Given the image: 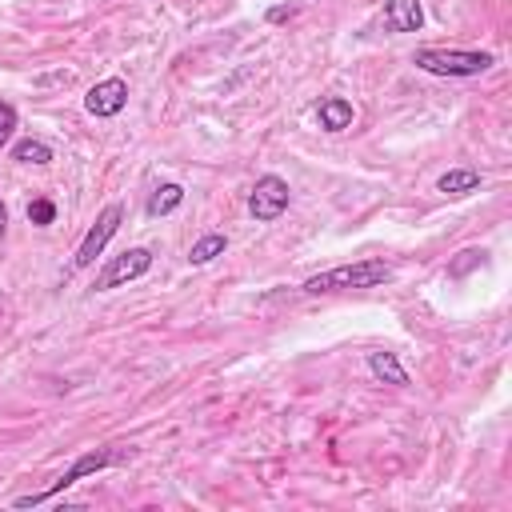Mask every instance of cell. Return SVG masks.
<instances>
[{
  "mask_svg": "<svg viewBox=\"0 0 512 512\" xmlns=\"http://www.w3.org/2000/svg\"><path fill=\"white\" fill-rule=\"evenodd\" d=\"M224 248H228V236H224V232H204V236L188 248V264H192V268L212 264L216 256H224Z\"/></svg>",
  "mask_w": 512,
  "mask_h": 512,
  "instance_id": "cell-13",
  "label": "cell"
},
{
  "mask_svg": "<svg viewBox=\"0 0 512 512\" xmlns=\"http://www.w3.org/2000/svg\"><path fill=\"white\" fill-rule=\"evenodd\" d=\"M120 220H124V208L120 204H108L100 216H96V224L84 232V240L76 244V256H72V268H92L96 264V256L108 248V240L116 236V228H120Z\"/></svg>",
  "mask_w": 512,
  "mask_h": 512,
  "instance_id": "cell-5",
  "label": "cell"
},
{
  "mask_svg": "<svg viewBox=\"0 0 512 512\" xmlns=\"http://www.w3.org/2000/svg\"><path fill=\"white\" fill-rule=\"evenodd\" d=\"M476 188H480V172L476 168H452V172H444L436 180V192H444V196H468Z\"/></svg>",
  "mask_w": 512,
  "mask_h": 512,
  "instance_id": "cell-11",
  "label": "cell"
},
{
  "mask_svg": "<svg viewBox=\"0 0 512 512\" xmlns=\"http://www.w3.org/2000/svg\"><path fill=\"white\" fill-rule=\"evenodd\" d=\"M124 104H128V80H120V76L96 80V84L88 88V96H84V108H88V116H96V120L120 116Z\"/></svg>",
  "mask_w": 512,
  "mask_h": 512,
  "instance_id": "cell-7",
  "label": "cell"
},
{
  "mask_svg": "<svg viewBox=\"0 0 512 512\" xmlns=\"http://www.w3.org/2000/svg\"><path fill=\"white\" fill-rule=\"evenodd\" d=\"M0 316H4V292H0Z\"/></svg>",
  "mask_w": 512,
  "mask_h": 512,
  "instance_id": "cell-19",
  "label": "cell"
},
{
  "mask_svg": "<svg viewBox=\"0 0 512 512\" xmlns=\"http://www.w3.org/2000/svg\"><path fill=\"white\" fill-rule=\"evenodd\" d=\"M412 64L428 76H480L496 64V56L480 48H416Z\"/></svg>",
  "mask_w": 512,
  "mask_h": 512,
  "instance_id": "cell-2",
  "label": "cell"
},
{
  "mask_svg": "<svg viewBox=\"0 0 512 512\" xmlns=\"http://www.w3.org/2000/svg\"><path fill=\"white\" fill-rule=\"evenodd\" d=\"M180 204H184V188H180V184H160V188H152V196H148L144 212L156 220V216H168V212H176Z\"/></svg>",
  "mask_w": 512,
  "mask_h": 512,
  "instance_id": "cell-12",
  "label": "cell"
},
{
  "mask_svg": "<svg viewBox=\"0 0 512 512\" xmlns=\"http://www.w3.org/2000/svg\"><path fill=\"white\" fill-rule=\"evenodd\" d=\"M368 372H372L376 380L392 384V388H404V384H408V368L400 364L396 352H368Z\"/></svg>",
  "mask_w": 512,
  "mask_h": 512,
  "instance_id": "cell-10",
  "label": "cell"
},
{
  "mask_svg": "<svg viewBox=\"0 0 512 512\" xmlns=\"http://www.w3.org/2000/svg\"><path fill=\"white\" fill-rule=\"evenodd\" d=\"M352 104L344 100V96H324L320 104H316V124L324 128V132H344V128H352Z\"/></svg>",
  "mask_w": 512,
  "mask_h": 512,
  "instance_id": "cell-9",
  "label": "cell"
},
{
  "mask_svg": "<svg viewBox=\"0 0 512 512\" xmlns=\"http://www.w3.org/2000/svg\"><path fill=\"white\" fill-rule=\"evenodd\" d=\"M16 120H20V116H16V108H12L8 100H0V148L12 140V132H16Z\"/></svg>",
  "mask_w": 512,
  "mask_h": 512,
  "instance_id": "cell-16",
  "label": "cell"
},
{
  "mask_svg": "<svg viewBox=\"0 0 512 512\" xmlns=\"http://www.w3.org/2000/svg\"><path fill=\"white\" fill-rule=\"evenodd\" d=\"M108 464H116V456H112L108 448H92V452L76 456V460H72V468H68V472H60V476H56L48 488L28 492V496H16V500H12V508H36V504H48V500H56L64 488H72V484H76V480H84V476L104 472Z\"/></svg>",
  "mask_w": 512,
  "mask_h": 512,
  "instance_id": "cell-3",
  "label": "cell"
},
{
  "mask_svg": "<svg viewBox=\"0 0 512 512\" xmlns=\"http://www.w3.org/2000/svg\"><path fill=\"white\" fill-rule=\"evenodd\" d=\"M384 28L388 32H420L424 28V4L420 0H388L384 4Z\"/></svg>",
  "mask_w": 512,
  "mask_h": 512,
  "instance_id": "cell-8",
  "label": "cell"
},
{
  "mask_svg": "<svg viewBox=\"0 0 512 512\" xmlns=\"http://www.w3.org/2000/svg\"><path fill=\"white\" fill-rule=\"evenodd\" d=\"M52 220H56V204H52V200H32V204H28V224L48 228Z\"/></svg>",
  "mask_w": 512,
  "mask_h": 512,
  "instance_id": "cell-15",
  "label": "cell"
},
{
  "mask_svg": "<svg viewBox=\"0 0 512 512\" xmlns=\"http://www.w3.org/2000/svg\"><path fill=\"white\" fill-rule=\"evenodd\" d=\"M288 16H296V4H276V8H268V24H280V20H288Z\"/></svg>",
  "mask_w": 512,
  "mask_h": 512,
  "instance_id": "cell-17",
  "label": "cell"
},
{
  "mask_svg": "<svg viewBox=\"0 0 512 512\" xmlns=\"http://www.w3.org/2000/svg\"><path fill=\"white\" fill-rule=\"evenodd\" d=\"M12 160H20V164H48V160H52V144L28 136V140L12 144Z\"/></svg>",
  "mask_w": 512,
  "mask_h": 512,
  "instance_id": "cell-14",
  "label": "cell"
},
{
  "mask_svg": "<svg viewBox=\"0 0 512 512\" xmlns=\"http://www.w3.org/2000/svg\"><path fill=\"white\" fill-rule=\"evenodd\" d=\"M392 276V264L384 260H356V264H336L328 272H316L300 284V292L320 296V292H360V288H376Z\"/></svg>",
  "mask_w": 512,
  "mask_h": 512,
  "instance_id": "cell-1",
  "label": "cell"
},
{
  "mask_svg": "<svg viewBox=\"0 0 512 512\" xmlns=\"http://www.w3.org/2000/svg\"><path fill=\"white\" fill-rule=\"evenodd\" d=\"M4 228H8V208H4V200H0V236H4Z\"/></svg>",
  "mask_w": 512,
  "mask_h": 512,
  "instance_id": "cell-18",
  "label": "cell"
},
{
  "mask_svg": "<svg viewBox=\"0 0 512 512\" xmlns=\"http://www.w3.org/2000/svg\"><path fill=\"white\" fill-rule=\"evenodd\" d=\"M288 200H292L288 180L276 176V172H264V176H256V184L248 192V212H252L256 224H272L288 212Z\"/></svg>",
  "mask_w": 512,
  "mask_h": 512,
  "instance_id": "cell-4",
  "label": "cell"
},
{
  "mask_svg": "<svg viewBox=\"0 0 512 512\" xmlns=\"http://www.w3.org/2000/svg\"><path fill=\"white\" fill-rule=\"evenodd\" d=\"M148 268H152V252H148V248H124L120 256H112V260L96 272L92 288H96V292L120 288V284H128V280H140Z\"/></svg>",
  "mask_w": 512,
  "mask_h": 512,
  "instance_id": "cell-6",
  "label": "cell"
}]
</instances>
